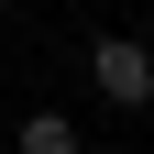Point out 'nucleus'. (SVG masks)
<instances>
[{
    "label": "nucleus",
    "mask_w": 154,
    "mask_h": 154,
    "mask_svg": "<svg viewBox=\"0 0 154 154\" xmlns=\"http://www.w3.org/2000/svg\"><path fill=\"white\" fill-rule=\"evenodd\" d=\"M88 77H99V99L143 110L154 99V44H143V33H99V44H88Z\"/></svg>",
    "instance_id": "1"
},
{
    "label": "nucleus",
    "mask_w": 154,
    "mask_h": 154,
    "mask_svg": "<svg viewBox=\"0 0 154 154\" xmlns=\"http://www.w3.org/2000/svg\"><path fill=\"white\" fill-rule=\"evenodd\" d=\"M11 143H22V154H77V121H55V110H33V121L11 132Z\"/></svg>",
    "instance_id": "2"
}]
</instances>
